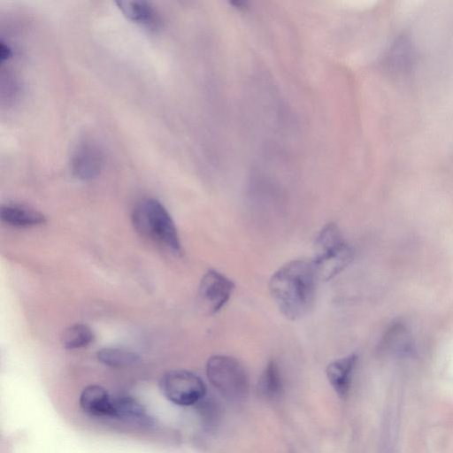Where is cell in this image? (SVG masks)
Here are the masks:
<instances>
[{"label": "cell", "mask_w": 453, "mask_h": 453, "mask_svg": "<svg viewBox=\"0 0 453 453\" xmlns=\"http://www.w3.org/2000/svg\"><path fill=\"white\" fill-rule=\"evenodd\" d=\"M2 221L19 227L33 226L46 222L41 212L19 204H4L1 207Z\"/></svg>", "instance_id": "obj_13"}, {"label": "cell", "mask_w": 453, "mask_h": 453, "mask_svg": "<svg viewBox=\"0 0 453 453\" xmlns=\"http://www.w3.org/2000/svg\"><path fill=\"white\" fill-rule=\"evenodd\" d=\"M354 250L334 223L326 224L313 242L312 263L319 280H328L343 271L354 258Z\"/></svg>", "instance_id": "obj_2"}, {"label": "cell", "mask_w": 453, "mask_h": 453, "mask_svg": "<svg viewBox=\"0 0 453 453\" xmlns=\"http://www.w3.org/2000/svg\"><path fill=\"white\" fill-rule=\"evenodd\" d=\"M234 289V283L214 269L208 270L198 286V302L209 315L219 311L228 302Z\"/></svg>", "instance_id": "obj_6"}, {"label": "cell", "mask_w": 453, "mask_h": 453, "mask_svg": "<svg viewBox=\"0 0 453 453\" xmlns=\"http://www.w3.org/2000/svg\"><path fill=\"white\" fill-rule=\"evenodd\" d=\"M111 418L140 426L152 423L144 406L131 396L114 397Z\"/></svg>", "instance_id": "obj_11"}, {"label": "cell", "mask_w": 453, "mask_h": 453, "mask_svg": "<svg viewBox=\"0 0 453 453\" xmlns=\"http://www.w3.org/2000/svg\"><path fill=\"white\" fill-rule=\"evenodd\" d=\"M137 231L150 236L168 248L179 251L180 242L174 222L166 209L156 199L140 202L132 215Z\"/></svg>", "instance_id": "obj_3"}, {"label": "cell", "mask_w": 453, "mask_h": 453, "mask_svg": "<svg viewBox=\"0 0 453 453\" xmlns=\"http://www.w3.org/2000/svg\"><path fill=\"white\" fill-rule=\"evenodd\" d=\"M282 391V379L278 364L274 360L267 363L257 381V392L265 399H273Z\"/></svg>", "instance_id": "obj_14"}, {"label": "cell", "mask_w": 453, "mask_h": 453, "mask_svg": "<svg viewBox=\"0 0 453 453\" xmlns=\"http://www.w3.org/2000/svg\"><path fill=\"white\" fill-rule=\"evenodd\" d=\"M94 338L91 329L84 324H75L67 327L61 337L62 344L69 349L88 345Z\"/></svg>", "instance_id": "obj_16"}, {"label": "cell", "mask_w": 453, "mask_h": 453, "mask_svg": "<svg viewBox=\"0 0 453 453\" xmlns=\"http://www.w3.org/2000/svg\"><path fill=\"white\" fill-rule=\"evenodd\" d=\"M356 362L357 356L351 354L331 362L326 367L327 380L340 396L346 395L349 391Z\"/></svg>", "instance_id": "obj_10"}, {"label": "cell", "mask_w": 453, "mask_h": 453, "mask_svg": "<svg viewBox=\"0 0 453 453\" xmlns=\"http://www.w3.org/2000/svg\"><path fill=\"white\" fill-rule=\"evenodd\" d=\"M206 375L211 384L226 399H243L249 390V379L243 365L227 355L211 356L206 363Z\"/></svg>", "instance_id": "obj_4"}, {"label": "cell", "mask_w": 453, "mask_h": 453, "mask_svg": "<svg viewBox=\"0 0 453 453\" xmlns=\"http://www.w3.org/2000/svg\"><path fill=\"white\" fill-rule=\"evenodd\" d=\"M319 278L311 260H291L271 276L269 291L277 308L288 319L299 320L312 310Z\"/></svg>", "instance_id": "obj_1"}, {"label": "cell", "mask_w": 453, "mask_h": 453, "mask_svg": "<svg viewBox=\"0 0 453 453\" xmlns=\"http://www.w3.org/2000/svg\"><path fill=\"white\" fill-rule=\"evenodd\" d=\"M103 165V155L99 148L90 142H81L74 150L71 167L73 174L81 180L95 178Z\"/></svg>", "instance_id": "obj_7"}, {"label": "cell", "mask_w": 453, "mask_h": 453, "mask_svg": "<svg viewBox=\"0 0 453 453\" xmlns=\"http://www.w3.org/2000/svg\"><path fill=\"white\" fill-rule=\"evenodd\" d=\"M159 387L164 396L180 406L199 403L206 395V387L196 374L186 370H172L160 380Z\"/></svg>", "instance_id": "obj_5"}, {"label": "cell", "mask_w": 453, "mask_h": 453, "mask_svg": "<svg viewBox=\"0 0 453 453\" xmlns=\"http://www.w3.org/2000/svg\"><path fill=\"white\" fill-rule=\"evenodd\" d=\"M416 51L412 42L406 36L395 39L386 56V64L393 73L403 74L412 69Z\"/></svg>", "instance_id": "obj_9"}, {"label": "cell", "mask_w": 453, "mask_h": 453, "mask_svg": "<svg viewBox=\"0 0 453 453\" xmlns=\"http://www.w3.org/2000/svg\"><path fill=\"white\" fill-rule=\"evenodd\" d=\"M96 357L102 364L111 367H127L140 362V357L129 350L117 348H104L97 351Z\"/></svg>", "instance_id": "obj_15"}, {"label": "cell", "mask_w": 453, "mask_h": 453, "mask_svg": "<svg viewBox=\"0 0 453 453\" xmlns=\"http://www.w3.org/2000/svg\"><path fill=\"white\" fill-rule=\"evenodd\" d=\"M113 399L107 390L99 385L85 388L80 395V405L83 411L94 417L112 416Z\"/></svg>", "instance_id": "obj_8"}, {"label": "cell", "mask_w": 453, "mask_h": 453, "mask_svg": "<svg viewBox=\"0 0 453 453\" xmlns=\"http://www.w3.org/2000/svg\"><path fill=\"white\" fill-rule=\"evenodd\" d=\"M12 55V49L4 42L0 43V59L1 61L7 60Z\"/></svg>", "instance_id": "obj_17"}, {"label": "cell", "mask_w": 453, "mask_h": 453, "mask_svg": "<svg viewBox=\"0 0 453 453\" xmlns=\"http://www.w3.org/2000/svg\"><path fill=\"white\" fill-rule=\"evenodd\" d=\"M119 9L130 20L149 29H157L161 25V19L151 4L145 1H119Z\"/></svg>", "instance_id": "obj_12"}]
</instances>
